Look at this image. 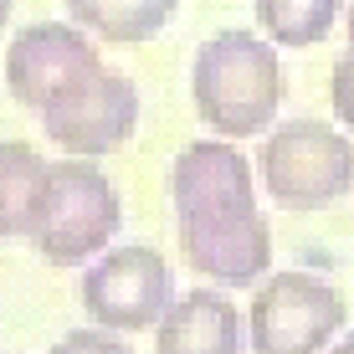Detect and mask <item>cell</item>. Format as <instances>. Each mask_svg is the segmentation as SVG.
I'll list each match as a JSON object with an SVG mask.
<instances>
[{"instance_id":"obj_1","label":"cell","mask_w":354,"mask_h":354,"mask_svg":"<svg viewBox=\"0 0 354 354\" xmlns=\"http://www.w3.org/2000/svg\"><path fill=\"white\" fill-rule=\"evenodd\" d=\"M180 252L221 288L262 283L272 267V226L257 211L252 165L231 139H195L169 165Z\"/></svg>"},{"instance_id":"obj_2","label":"cell","mask_w":354,"mask_h":354,"mask_svg":"<svg viewBox=\"0 0 354 354\" xmlns=\"http://www.w3.org/2000/svg\"><path fill=\"white\" fill-rule=\"evenodd\" d=\"M288 93V72L277 46L257 31H216L195 52L190 67V97L201 124L216 139H257L272 129Z\"/></svg>"},{"instance_id":"obj_3","label":"cell","mask_w":354,"mask_h":354,"mask_svg":"<svg viewBox=\"0 0 354 354\" xmlns=\"http://www.w3.org/2000/svg\"><path fill=\"white\" fill-rule=\"evenodd\" d=\"M118 221H124V201H118L113 180L93 160L67 154V160L46 165V185L26 241L52 267H82L118 236Z\"/></svg>"},{"instance_id":"obj_4","label":"cell","mask_w":354,"mask_h":354,"mask_svg":"<svg viewBox=\"0 0 354 354\" xmlns=\"http://www.w3.org/2000/svg\"><path fill=\"white\" fill-rule=\"evenodd\" d=\"M257 169L283 211H324L354 190V139L319 118H292L262 139Z\"/></svg>"},{"instance_id":"obj_5","label":"cell","mask_w":354,"mask_h":354,"mask_svg":"<svg viewBox=\"0 0 354 354\" xmlns=\"http://www.w3.org/2000/svg\"><path fill=\"white\" fill-rule=\"evenodd\" d=\"M349 303L313 272H272L262 277L247 308L252 354H324L328 339L344 328Z\"/></svg>"},{"instance_id":"obj_6","label":"cell","mask_w":354,"mask_h":354,"mask_svg":"<svg viewBox=\"0 0 354 354\" xmlns=\"http://www.w3.org/2000/svg\"><path fill=\"white\" fill-rule=\"evenodd\" d=\"M133 129H139V88H133V77L108 67L77 77L67 93H57L41 108V133L77 160H103V154L124 149Z\"/></svg>"},{"instance_id":"obj_7","label":"cell","mask_w":354,"mask_h":354,"mask_svg":"<svg viewBox=\"0 0 354 354\" xmlns=\"http://www.w3.org/2000/svg\"><path fill=\"white\" fill-rule=\"evenodd\" d=\"M175 303V272L154 247H113L82 272V308L97 328L139 334Z\"/></svg>"},{"instance_id":"obj_8","label":"cell","mask_w":354,"mask_h":354,"mask_svg":"<svg viewBox=\"0 0 354 354\" xmlns=\"http://www.w3.org/2000/svg\"><path fill=\"white\" fill-rule=\"evenodd\" d=\"M103 67L97 46L88 41V31L72 21H36L21 26L6 46V88L21 108L41 113L57 93H67L77 77Z\"/></svg>"},{"instance_id":"obj_9","label":"cell","mask_w":354,"mask_h":354,"mask_svg":"<svg viewBox=\"0 0 354 354\" xmlns=\"http://www.w3.org/2000/svg\"><path fill=\"white\" fill-rule=\"evenodd\" d=\"M154 354H241V313L226 292H180L154 324Z\"/></svg>"},{"instance_id":"obj_10","label":"cell","mask_w":354,"mask_h":354,"mask_svg":"<svg viewBox=\"0 0 354 354\" xmlns=\"http://www.w3.org/2000/svg\"><path fill=\"white\" fill-rule=\"evenodd\" d=\"M175 10L180 0H67L72 26L103 36V41H124V46L154 41L175 21Z\"/></svg>"},{"instance_id":"obj_11","label":"cell","mask_w":354,"mask_h":354,"mask_svg":"<svg viewBox=\"0 0 354 354\" xmlns=\"http://www.w3.org/2000/svg\"><path fill=\"white\" fill-rule=\"evenodd\" d=\"M46 165L52 160H41V149H31L21 139H0V241L31 236Z\"/></svg>"},{"instance_id":"obj_12","label":"cell","mask_w":354,"mask_h":354,"mask_svg":"<svg viewBox=\"0 0 354 354\" xmlns=\"http://www.w3.org/2000/svg\"><path fill=\"white\" fill-rule=\"evenodd\" d=\"M344 0H257V26L272 46H319L334 31Z\"/></svg>"},{"instance_id":"obj_13","label":"cell","mask_w":354,"mask_h":354,"mask_svg":"<svg viewBox=\"0 0 354 354\" xmlns=\"http://www.w3.org/2000/svg\"><path fill=\"white\" fill-rule=\"evenodd\" d=\"M52 354H133L124 344V334H113V328H72L67 339H57Z\"/></svg>"},{"instance_id":"obj_14","label":"cell","mask_w":354,"mask_h":354,"mask_svg":"<svg viewBox=\"0 0 354 354\" xmlns=\"http://www.w3.org/2000/svg\"><path fill=\"white\" fill-rule=\"evenodd\" d=\"M328 103H334V118L354 133V52H344L328 72Z\"/></svg>"},{"instance_id":"obj_15","label":"cell","mask_w":354,"mask_h":354,"mask_svg":"<svg viewBox=\"0 0 354 354\" xmlns=\"http://www.w3.org/2000/svg\"><path fill=\"white\" fill-rule=\"evenodd\" d=\"M344 31H349V52H354V6H349V16H344Z\"/></svg>"},{"instance_id":"obj_16","label":"cell","mask_w":354,"mask_h":354,"mask_svg":"<svg viewBox=\"0 0 354 354\" xmlns=\"http://www.w3.org/2000/svg\"><path fill=\"white\" fill-rule=\"evenodd\" d=\"M328 354H354V334L344 339V344H334V349H328Z\"/></svg>"},{"instance_id":"obj_17","label":"cell","mask_w":354,"mask_h":354,"mask_svg":"<svg viewBox=\"0 0 354 354\" xmlns=\"http://www.w3.org/2000/svg\"><path fill=\"white\" fill-rule=\"evenodd\" d=\"M10 6H16V0H0V26L10 21Z\"/></svg>"}]
</instances>
